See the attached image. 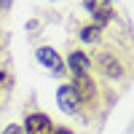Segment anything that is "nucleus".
I'll return each mask as SVG.
<instances>
[{
	"label": "nucleus",
	"mask_w": 134,
	"mask_h": 134,
	"mask_svg": "<svg viewBox=\"0 0 134 134\" xmlns=\"http://www.w3.org/2000/svg\"><path fill=\"white\" fill-rule=\"evenodd\" d=\"M51 134H70V129H57V131H51Z\"/></svg>",
	"instance_id": "1a4fd4ad"
},
{
	"label": "nucleus",
	"mask_w": 134,
	"mask_h": 134,
	"mask_svg": "<svg viewBox=\"0 0 134 134\" xmlns=\"http://www.w3.org/2000/svg\"><path fill=\"white\" fill-rule=\"evenodd\" d=\"M86 11L94 16V24L102 30V24H107L113 19V8H110V0H83Z\"/></svg>",
	"instance_id": "f257e3e1"
},
{
	"label": "nucleus",
	"mask_w": 134,
	"mask_h": 134,
	"mask_svg": "<svg viewBox=\"0 0 134 134\" xmlns=\"http://www.w3.org/2000/svg\"><path fill=\"white\" fill-rule=\"evenodd\" d=\"M5 83V72H0V86H3Z\"/></svg>",
	"instance_id": "9d476101"
},
{
	"label": "nucleus",
	"mask_w": 134,
	"mask_h": 134,
	"mask_svg": "<svg viewBox=\"0 0 134 134\" xmlns=\"http://www.w3.org/2000/svg\"><path fill=\"white\" fill-rule=\"evenodd\" d=\"M38 62H40L43 67H48L51 72H57V75H62V72H64V64H62V59L57 57V51H54V48H48V46L38 48Z\"/></svg>",
	"instance_id": "20e7f679"
},
{
	"label": "nucleus",
	"mask_w": 134,
	"mask_h": 134,
	"mask_svg": "<svg viewBox=\"0 0 134 134\" xmlns=\"http://www.w3.org/2000/svg\"><path fill=\"white\" fill-rule=\"evenodd\" d=\"M70 70L72 72H88L91 70V59H88L83 51H72L70 54Z\"/></svg>",
	"instance_id": "39448f33"
},
{
	"label": "nucleus",
	"mask_w": 134,
	"mask_h": 134,
	"mask_svg": "<svg viewBox=\"0 0 134 134\" xmlns=\"http://www.w3.org/2000/svg\"><path fill=\"white\" fill-rule=\"evenodd\" d=\"M99 32H102V30H99L97 24H88V27L81 30V38H83L86 43H97V40H99Z\"/></svg>",
	"instance_id": "0eeeda50"
},
{
	"label": "nucleus",
	"mask_w": 134,
	"mask_h": 134,
	"mask_svg": "<svg viewBox=\"0 0 134 134\" xmlns=\"http://www.w3.org/2000/svg\"><path fill=\"white\" fill-rule=\"evenodd\" d=\"M57 99H59V107L64 110V113H75V110L81 107V97L75 94L72 86H62L57 91Z\"/></svg>",
	"instance_id": "7ed1b4c3"
},
{
	"label": "nucleus",
	"mask_w": 134,
	"mask_h": 134,
	"mask_svg": "<svg viewBox=\"0 0 134 134\" xmlns=\"http://www.w3.org/2000/svg\"><path fill=\"white\" fill-rule=\"evenodd\" d=\"M24 131H27V134H51V131H54V129H51V118L43 115V113H32V115H27V121H24Z\"/></svg>",
	"instance_id": "f03ea898"
},
{
	"label": "nucleus",
	"mask_w": 134,
	"mask_h": 134,
	"mask_svg": "<svg viewBox=\"0 0 134 134\" xmlns=\"http://www.w3.org/2000/svg\"><path fill=\"white\" fill-rule=\"evenodd\" d=\"M3 134H21V129H19V126H8Z\"/></svg>",
	"instance_id": "6e6552de"
},
{
	"label": "nucleus",
	"mask_w": 134,
	"mask_h": 134,
	"mask_svg": "<svg viewBox=\"0 0 134 134\" xmlns=\"http://www.w3.org/2000/svg\"><path fill=\"white\" fill-rule=\"evenodd\" d=\"M102 70H105L110 78H115V75H121V64L113 62V57H110V54H102Z\"/></svg>",
	"instance_id": "423d86ee"
}]
</instances>
